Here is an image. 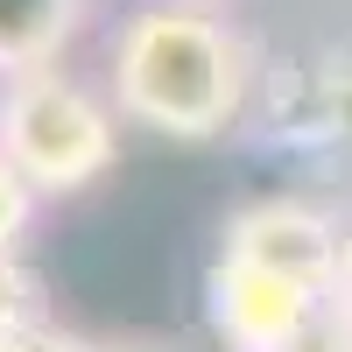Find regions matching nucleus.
Listing matches in <instances>:
<instances>
[{"mask_svg": "<svg viewBox=\"0 0 352 352\" xmlns=\"http://www.w3.org/2000/svg\"><path fill=\"white\" fill-rule=\"evenodd\" d=\"M28 324H36V317H28V310H21L14 296H0V352H21Z\"/></svg>", "mask_w": 352, "mask_h": 352, "instance_id": "obj_10", "label": "nucleus"}, {"mask_svg": "<svg viewBox=\"0 0 352 352\" xmlns=\"http://www.w3.org/2000/svg\"><path fill=\"white\" fill-rule=\"evenodd\" d=\"M21 352H92V345H85L78 331H56V324H43V317H36L28 338H21Z\"/></svg>", "mask_w": 352, "mask_h": 352, "instance_id": "obj_9", "label": "nucleus"}, {"mask_svg": "<svg viewBox=\"0 0 352 352\" xmlns=\"http://www.w3.org/2000/svg\"><path fill=\"white\" fill-rule=\"evenodd\" d=\"M120 352H148V345H120Z\"/></svg>", "mask_w": 352, "mask_h": 352, "instance_id": "obj_12", "label": "nucleus"}, {"mask_svg": "<svg viewBox=\"0 0 352 352\" xmlns=\"http://www.w3.org/2000/svg\"><path fill=\"white\" fill-rule=\"evenodd\" d=\"M324 303L331 296H317L275 268H254L240 254H219L204 275V310H212V331L226 352H282Z\"/></svg>", "mask_w": 352, "mask_h": 352, "instance_id": "obj_4", "label": "nucleus"}, {"mask_svg": "<svg viewBox=\"0 0 352 352\" xmlns=\"http://www.w3.org/2000/svg\"><path fill=\"white\" fill-rule=\"evenodd\" d=\"M28 219H36V184L0 155V268L21 254V240H28Z\"/></svg>", "mask_w": 352, "mask_h": 352, "instance_id": "obj_7", "label": "nucleus"}, {"mask_svg": "<svg viewBox=\"0 0 352 352\" xmlns=\"http://www.w3.org/2000/svg\"><path fill=\"white\" fill-rule=\"evenodd\" d=\"M113 106L169 141H212L247 106V43L197 0L141 8L113 43Z\"/></svg>", "mask_w": 352, "mask_h": 352, "instance_id": "obj_1", "label": "nucleus"}, {"mask_svg": "<svg viewBox=\"0 0 352 352\" xmlns=\"http://www.w3.org/2000/svg\"><path fill=\"white\" fill-rule=\"evenodd\" d=\"M282 352H352V317H345L338 303H324V310H317Z\"/></svg>", "mask_w": 352, "mask_h": 352, "instance_id": "obj_8", "label": "nucleus"}, {"mask_svg": "<svg viewBox=\"0 0 352 352\" xmlns=\"http://www.w3.org/2000/svg\"><path fill=\"white\" fill-rule=\"evenodd\" d=\"M296 141L324 169L352 176V43H331L310 56L303 92H296Z\"/></svg>", "mask_w": 352, "mask_h": 352, "instance_id": "obj_5", "label": "nucleus"}, {"mask_svg": "<svg viewBox=\"0 0 352 352\" xmlns=\"http://www.w3.org/2000/svg\"><path fill=\"white\" fill-rule=\"evenodd\" d=\"M78 28V0H0V71L28 78L50 71Z\"/></svg>", "mask_w": 352, "mask_h": 352, "instance_id": "obj_6", "label": "nucleus"}, {"mask_svg": "<svg viewBox=\"0 0 352 352\" xmlns=\"http://www.w3.org/2000/svg\"><path fill=\"white\" fill-rule=\"evenodd\" d=\"M219 254H240L254 268H275L289 282L317 289V296H338V268H345V226L331 212H317L303 197H261L247 212L226 219Z\"/></svg>", "mask_w": 352, "mask_h": 352, "instance_id": "obj_3", "label": "nucleus"}, {"mask_svg": "<svg viewBox=\"0 0 352 352\" xmlns=\"http://www.w3.org/2000/svg\"><path fill=\"white\" fill-rule=\"evenodd\" d=\"M0 155L36 190H85L113 169V113L64 71L8 78V92H0Z\"/></svg>", "mask_w": 352, "mask_h": 352, "instance_id": "obj_2", "label": "nucleus"}, {"mask_svg": "<svg viewBox=\"0 0 352 352\" xmlns=\"http://www.w3.org/2000/svg\"><path fill=\"white\" fill-rule=\"evenodd\" d=\"M345 317H352V226H345V268H338V296H331Z\"/></svg>", "mask_w": 352, "mask_h": 352, "instance_id": "obj_11", "label": "nucleus"}]
</instances>
